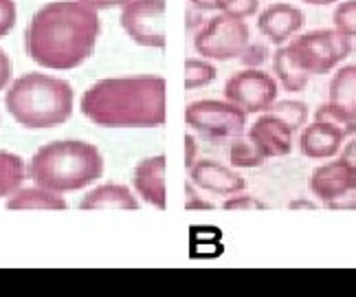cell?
<instances>
[{
    "instance_id": "cell-28",
    "label": "cell",
    "mask_w": 356,
    "mask_h": 297,
    "mask_svg": "<svg viewBox=\"0 0 356 297\" xmlns=\"http://www.w3.org/2000/svg\"><path fill=\"white\" fill-rule=\"evenodd\" d=\"M238 60L244 64V69H262L268 60V49L262 42H249L242 49Z\"/></svg>"
},
{
    "instance_id": "cell-23",
    "label": "cell",
    "mask_w": 356,
    "mask_h": 297,
    "mask_svg": "<svg viewBox=\"0 0 356 297\" xmlns=\"http://www.w3.org/2000/svg\"><path fill=\"white\" fill-rule=\"evenodd\" d=\"M266 113L280 117L282 121L289 128H293V132H299L308 124V106L304 102H297V99H275L270 104V108Z\"/></svg>"
},
{
    "instance_id": "cell-15",
    "label": "cell",
    "mask_w": 356,
    "mask_h": 297,
    "mask_svg": "<svg viewBox=\"0 0 356 297\" xmlns=\"http://www.w3.org/2000/svg\"><path fill=\"white\" fill-rule=\"evenodd\" d=\"M134 187L152 207L165 209V156L156 154L143 159L134 168Z\"/></svg>"
},
{
    "instance_id": "cell-31",
    "label": "cell",
    "mask_w": 356,
    "mask_h": 297,
    "mask_svg": "<svg viewBox=\"0 0 356 297\" xmlns=\"http://www.w3.org/2000/svg\"><path fill=\"white\" fill-rule=\"evenodd\" d=\"M185 209L191 211V209H202V211H211L213 209V202H207V200H202L198 194H194V183H187L185 187Z\"/></svg>"
},
{
    "instance_id": "cell-36",
    "label": "cell",
    "mask_w": 356,
    "mask_h": 297,
    "mask_svg": "<svg viewBox=\"0 0 356 297\" xmlns=\"http://www.w3.org/2000/svg\"><path fill=\"white\" fill-rule=\"evenodd\" d=\"M341 156H343L346 161H350V163L356 168V134H354V137H350V143L343 147V152H341Z\"/></svg>"
},
{
    "instance_id": "cell-35",
    "label": "cell",
    "mask_w": 356,
    "mask_h": 297,
    "mask_svg": "<svg viewBox=\"0 0 356 297\" xmlns=\"http://www.w3.org/2000/svg\"><path fill=\"white\" fill-rule=\"evenodd\" d=\"M218 3L220 0H189V5L198 11H218Z\"/></svg>"
},
{
    "instance_id": "cell-20",
    "label": "cell",
    "mask_w": 356,
    "mask_h": 297,
    "mask_svg": "<svg viewBox=\"0 0 356 297\" xmlns=\"http://www.w3.org/2000/svg\"><path fill=\"white\" fill-rule=\"evenodd\" d=\"M227 159L231 168H259L266 163V154L255 145V141L251 137H236L231 139L229 150H227Z\"/></svg>"
},
{
    "instance_id": "cell-8",
    "label": "cell",
    "mask_w": 356,
    "mask_h": 297,
    "mask_svg": "<svg viewBox=\"0 0 356 297\" xmlns=\"http://www.w3.org/2000/svg\"><path fill=\"white\" fill-rule=\"evenodd\" d=\"M225 99L246 115H262L277 99V79L262 69L238 71L227 79Z\"/></svg>"
},
{
    "instance_id": "cell-13",
    "label": "cell",
    "mask_w": 356,
    "mask_h": 297,
    "mask_svg": "<svg viewBox=\"0 0 356 297\" xmlns=\"http://www.w3.org/2000/svg\"><path fill=\"white\" fill-rule=\"evenodd\" d=\"M249 137L255 141V145L266 154V159H277L291 154L295 143V132L284 121L270 113H262L255 124L249 128Z\"/></svg>"
},
{
    "instance_id": "cell-1",
    "label": "cell",
    "mask_w": 356,
    "mask_h": 297,
    "mask_svg": "<svg viewBox=\"0 0 356 297\" xmlns=\"http://www.w3.org/2000/svg\"><path fill=\"white\" fill-rule=\"evenodd\" d=\"M97 38V9L79 0H58L33 13L24 31V49L44 69L71 71L92 56Z\"/></svg>"
},
{
    "instance_id": "cell-34",
    "label": "cell",
    "mask_w": 356,
    "mask_h": 297,
    "mask_svg": "<svg viewBox=\"0 0 356 297\" xmlns=\"http://www.w3.org/2000/svg\"><path fill=\"white\" fill-rule=\"evenodd\" d=\"M79 3H84L92 9H113V7H123L130 0H79Z\"/></svg>"
},
{
    "instance_id": "cell-11",
    "label": "cell",
    "mask_w": 356,
    "mask_h": 297,
    "mask_svg": "<svg viewBox=\"0 0 356 297\" xmlns=\"http://www.w3.org/2000/svg\"><path fill=\"white\" fill-rule=\"evenodd\" d=\"M356 185V168L343 156H334V161L314 168L310 174V192L317 196L321 205L330 202L332 198L348 192Z\"/></svg>"
},
{
    "instance_id": "cell-3",
    "label": "cell",
    "mask_w": 356,
    "mask_h": 297,
    "mask_svg": "<svg viewBox=\"0 0 356 297\" xmlns=\"http://www.w3.org/2000/svg\"><path fill=\"white\" fill-rule=\"evenodd\" d=\"M104 174L102 152L86 141H53L42 145L29 161V179L51 192H75Z\"/></svg>"
},
{
    "instance_id": "cell-33",
    "label": "cell",
    "mask_w": 356,
    "mask_h": 297,
    "mask_svg": "<svg viewBox=\"0 0 356 297\" xmlns=\"http://www.w3.org/2000/svg\"><path fill=\"white\" fill-rule=\"evenodd\" d=\"M11 79V62L7 58V53L0 49V90H3Z\"/></svg>"
},
{
    "instance_id": "cell-19",
    "label": "cell",
    "mask_w": 356,
    "mask_h": 297,
    "mask_svg": "<svg viewBox=\"0 0 356 297\" xmlns=\"http://www.w3.org/2000/svg\"><path fill=\"white\" fill-rule=\"evenodd\" d=\"M327 102L356 115V64L337 69L330 79V88H327Z\"/></svg>"
},
{
    "instance_id": "cell-6",
    "label": "cell",
    "mask_w": 356,
    "mask_h": 297,
    "mask_svg": "<svg viewBox=\"0 0 356 297\" xmlns=\"http://www.w3.org/2000/svg\"><path fill=\"white\" fill-rule=\"evenodd\" d=\"M185 121L209 141H231L246 128V113L236 104L220 99H200L187 104Z\"/></svg>"
},
{
    "instance_id": "cell-32",
    "label": "cell",
    "mask_w": 356,
    "mask_h": 297,
    "mask_svg": "<svg viewBox=\"0 0 356 297\" xmlns=\"http://www.w3.org/2000/svg\"><path fill=\"white\" fill-rule=\"evenodd\" d=\"M196 154H198V145L196 139L191 134H185V168L191 170V166L196 163Z\"/></svg>"
},
{
    "instance_id": "cell-16",
    "label": "cell",
    "mask_w": 356,
    "mask_h": 297,
    "mask_svg": "<svg viewBox=\"0 0 356 297\" xmlns=\"http://www.w3.org/2000/svg\"><path fill=\"white\" fill-rule=\"evenodd\" d=\"M81 209H139V200L126 185L108 183L88 192L79 202Z\"/></svg>"
},
{
    "instance_id": "cell-24",
    "label": "cell",
    "mask_w": 356,
    "mask_h": 297,
    "mask_svg": "<svg viewBox=\"0 0 356 297\" xmlns=\"http://www.w3.org/2000/svg\"><path fill=\"white\" fill-rule=\"evenodd\" d=\"M218 71L207 58H187L185 62V88L196 90L209 86L216 79Z\"/></svg>"
},
{
    "instance_id": "cell-12",
    "label": "cell",
    "mask_w": 356,
    "mask_h": 297,
    "mask_svg": "<svg viewBox=\"0 0 356 297\" xmlns=\"http://www.w3.org/2000/svg\"><path fill=\"white\" fill-rule=\"evenodd\" d=\"M189 181L196 187H200V190L218 194V196L238 194V192H244V187H246L240 172L231 170L211 159L196 161L189 170Z\"/></svg>"
},
{
    "instance_id": "cell-2",
    "label": "cell",
    "mask_w": 356,
    "mask_h": 297,
    "mask_svg": "<svg viewBox=\"0 0 356 297\" xmlns=\"http://www.w3.org/2000/svg\"><path fill=\"white\" fill-rule=\"evenodd\" d=\"M81 113L104 128H159L165 124V79L134 75L102 79L81 95Z\"/></svg>"
},
{
    "instance_id": "cell-18",
    "label": "cell",
    "mask_w": 356,
    "mask_h": 297,
    "mask_svg": "<svg viewBox=\"0 0 356 297\" xmlns=\"http://www.w3.org/2000/svg\"><path fill=\"white\" fill-rule=\"evenodd\" d=\"M9 209H66V200L44 187H18L7 200Z\"/></svg>"
},
{
    "instance_id": "cell-14",
    "label": "cell",
    "mask_w": 356,
    "mask_h": 297,
    "mask_svg": "<svg viewBox=\"0 0 356 297\" xmlns=\"http://www.w3.org/2000/svg\"><path fill=\"white\" fill-rule=\"evenodd\" d=\"M343 141L346 137L332 126L321 124V121H312L306 124L299 130V152L314 159V161H325V159H334L341 150H343Z\"/></svg>"
},
{
    "instance_id": "cell-22",
    "label": "cell",
    "mask_w": 356,
    "mask_h": 297,
    "mask_svg": "<svg viewBox=\"0 0 356 297\" xmlns=\"http://www.w3.org/2000/svg\"><path fill=\"white\" fill-rule=\"evenodd\" d=\"M22 181H24L22 159L0 150V198L11 196L22 185Z\"/></svg>"
},
{
    "instance_id": "cell-26",
    "label": "cell",
    "mask_w": 356,
    "mask_h": 297,
    "mask_svg": "<svg viewBox=\"0 0 356 297\" xmlns=\"http://www.w3.org/2000/svg\"><path fill=\"white\" fill-rule=\"evenodd\" d=\"M257 9H259V0H220V3H218V11L238 20H246L255 16Z\"/></svg>"
},
{
    "instance_id": "cell-38",
    "label": "cell",
    "mask_w": 356,
    "mask_h": 297,
    "mask_svg": "<svg viewBox=\"0 0 356 297\" xmlns=\"http://www.w3.org/2000/svg\"><path fill=\"white\" fill-rule=\"evenodd\" d=\"M301 3L312 5V7H325V5H334L339 0H301Z\"/></svg>"
},
{
    "instance_id": "cell-10",
    "label": "cell",
    "mask_w": 356,
    "mask_h": 297,
    "mask_svg": "<svg viewBox=\"0 0 356 297\" xmlns=\"http://www.w3.org/2000/svg\"><path fill=\"white\" fill-rule=\"evenodd\" d=\"M304 11L289 3H273L257 16V29L270 45L284 47L304 29Z\"/></svg>"
},
{
    "instance_id": "cell-25",
    "label": "cell",
    "mask_w": 356,
    "mask_h": 297,
    "mask_svg": "<svg viewBox=\"0 0 356 297\" xmlns=\"http://www.w3.org/2000/svg\"><path fill=\"white\" fill-rule=\"evenodd\" d=\"M332 20H334V29H339L341 33H346L350 38H356V0L339 3Z\"/></svg>"
},
{
    "instance_id": "cell-7",
    "label": "cell",
    "mask_w": 356,
    "mask_h": 297,
    "mask_svg": "<svg viewBox=\"0 0 356 297\" xmlns=\"http://www.w3.org/2000/svg\"><path fill=\"white\" fill-rule=\"evenodd\" d=\"M249 42H251L249 24L244 20L231 18L227 13H218V16L204 22L202 29L196 33L194 49L198 56L207 60L227 62V60H238L242 49Z\"/></svg>"
},
{
    "instance_id": "cell-9",
    "label": "cell",
    "mask_w": 356,
    "mask_h": 297,
    "mask_svg": "<svg viewBox=\"0 0 356 297\" xmlns=\"http://www.w3.org/2000/svg\"><path fill=\"white\" fill-rule=\"evenodd\" d=\"M165 0H130L121 7V26L136 45L149 49L165 47Z\"/></svg>"
},
{
    "instance_id": "cell-37",
    "label": "cell",
    "mask_w": 356,
    "mask_h": 297,
    "mask_svg": "<svg viewBox=\"0 0 356 297\" xmlns=\"http://www.w3.org/2000/svg\"><path fill=\"white\" fill-rule=\"evenodd\" d=\"M289 207L291 209H317L319 205L314 200H308V198H295L289 202Z\"/></svg>"
},
{
    "instance_id": "cell-21",
    "label": "cell",
    "mask_w": 356,
    "mask_h": 297,
    "mask_svg": "<svg viewBox=\"0 0 356 297\" xmlns=\"http://www.w3.org/2000/svg\"><path fill=\"white\" fill-rule=\"evenodd\" d=\"M314 121H321V124L332 126L334 130H339L346 139L354 137L356 134V115L348 113L346 108H341L332 102L321 104L317 111H314Z\"/></svg>"
},
{
    "instance_id": "cell-4",
    "label": "cell",
    "mask_w": 356,
    "mask_h": 297,
    "mask_svg": "<svg viewBox=\"0 0 356 297\" xmlns=\"http://www.w3.org/2000/svg\"><path fill=\"white\" fill-rule=\"evenodd\" d=\"M5 106L22 128H56L73 115V88L58 77L26 73L7 90Z\"/></svg>"
},
{
    "instance_id": "cell-17",
    "label": "cell",
    "mask_w": 356,
    "mask_h": 297,
    "mask_svg": "<svg viewBox=\"0 0 356 297\" xmlns=\"http://www.w3.org/2000/svg\"><path fill=\"white\" fill-rule=\"evenodd\" d=\"M273 73H275L277 84L289 93H301L310 82V75L295 64L286 45L277 47L275 53H273Z\"/></svg>"
},
{
    "instance_id": "cell-27",
    "label": "cell",
    "mask_w": 356,
    "mask_h": 297,
    "mask_svg": "<svg viewBox=\"0 0 356 297\" xmlns=\"http://www.w3.org/2000/svg\"><path fill=\"white\" fill-rule=\"evenodd\" d=\"M222 209L225 211H262V209H266V202H262L253 194L238 192V194H231L222 202Z\"/></svg>"
},
{
    "instance_id": "cell-5",
    "label": "cell",
    "mask_w": 356,
    "mask_h": 297,
    "mask_svg": "<svg viewBox=\"0 0 356 297\" xmlns=\"http://www.w3.org/2000/svg\"><path fill=\"white\" fill-rule=\"evenodd\" d=\"M286 49L295 64L310 77L325 75L332 73L337 64H341L352 53V38L339 29H319L295 35Z\"/></svg>"
},
{
    "instance_id": "cell-30",
    "label": "cell",
    "mask_w": 356,
    "mask_h": 297,
    "mask_svg": "<svg viewBox=\"0 0 356 297\" xmlns=\"http://www.w3.org/2000/svg\"><path fill=\"white\" fill-rule=\"evenodd\" d=\"M323 207L332 209V211H356V185L350 187V190L343 192L341 196L332 198L330 202H325Z\"/></svg>"
},
{
    "instance_id": "cell-29",
    "label": "cell",
    "mask_w": 356,
    "mask_h": 297,
    "mask_svg": "<svg viewBox=\"0 0 356 297\" xmlns=\"http://www.w3.org/2000/svg\"><path fill=\"white\" fill-rule=\"evenodd\" d=\"M16 13L13 0H0V38H5L16 26Z\"/></svg>"
}]
</instances>
